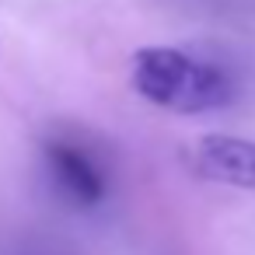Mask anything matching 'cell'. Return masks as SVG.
<instances>
[{
    "label": "cell",
    "instance_id": "obj_3",
    "mask_svg": "<svg viewBox=\"0 0 255 255\" xmlns=\"http://www.w3.org/2000/svg\"><path fill=\"white\" fill-rule=\"evenodd\" d=\"M46 164H49V175L60 185V192L70 196L77 206H98L105 199V192H109L105 171L81 143H70V140L46 143Z\"/></svg>",
    "mask_w": 255,
    "mask_h": 255
},
{
    "label": "cell",
    "instance_id": "obj_1",
    "mask_svg": "<svg viewBox=\"0 0 255 255\" xmlns=\"http://www.w3.org/2000/svg\"><path fill=\"white\" fill-rule=\"evenodd\" d=\"M129 84L143 102L178 116L217 112L238 98V84L224 67L175 46L136 49L129 60Z\"/></svg>",
    "mask_w": 255,
    "mask_h": 255
},
{
    "label": "cell",
    "instance_id": "obj_2",
    "mask_svg": "<svg viewBox=\"0 0 255 255\" xmlns=\"http://www.w3.org/2000/svg\"><path fill=\"white\" fill-rule=\"evenodd\" d=\"M185 168L203 182L255 192V140L231 133H206L185 147Z\"/></svg>",
    "mask_w": 255,
    "mask_h": 255
}]
</instances>
